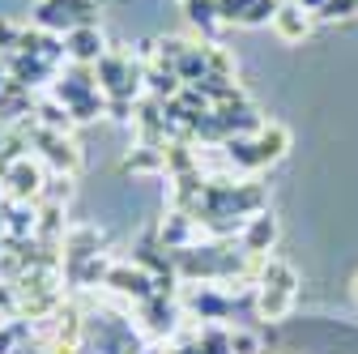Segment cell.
I'll list each match as a JSON object with an SVG mask.
<instances>
[{"label": "cell", "mask_w": 358, "mask_h": 354, "mask_svg": "<svg viewBox=\"0 0 358 354\" xmlns=\"http://www.w3.org/2000/svg\"><path fill=\"white\" fill-rule=\"evenodd\" d=\"M38 150H43V158H48V167L56 171V175H73L77 167H81V154H77V141L69 137V132H52V128H34V137H30Z\"/></svg>", "instance_id": "cell-1"}, {"label": "cell", "mask_w": 358, "mask_h": 354, "mask_svg": "<svg viewBox=\"0 0 358 354\" xmlns=\"http://www.w3.org/2000/svg\"><path fill=\"white\" fill-rule=\"evenodd\" d=\"M107 290H115L132 303H145V299H154V274H145L141 264H111Z\"/></svg>", "instance_id": "cell-2"}, {"label": "cell", "mask_w": 358, "mask_h": 354, "mask_svg": "<svg viewBox=\"0 0 358 354\" xmlns=\"http://www.w3.org/2000/svg\"><path fill=\"white\" fill-rule=\"evenodd\" d=\"M0 184H5V192L13 197V201H38L43 197V171L30 162V158H17L5 175H0Z\"/></svg>", "instance_id": "cell-3"}, {"label": "cell", "mask_w": 358, "mask_h": 354, "mask_svg": "<svg viewBox=\"0 0 358 354\" xmlns=\"http://www.w3.org/2000/svg\"><path fill=\"white\" fill-rule=\"evenodd\" d=\"M64 48H69V60L73 64H99L107 52H103V34L99 26H77L73 34H64Z\"/></svg>", "instance_id": "cell-4"}, {"label": "cell", "mask_w": 358, "mask_h": 354, "mask_svg": "<svg viewBox=\"0 0 358 354\" xmlns=\"http://www.w3.org/2000/svg\"><path fill=\"white\" fill-rule=\"evenodd\" d=\"M273 239H278V218L268 213V209L252 213V218H248V227H243V252L264 256L268 248H273Z\"/></svg>", "instance_id": "cell-5"}, {"label": "cell", "mask_w": 358, "mask_h": 354, "mask_svg": "<svg viewBox=\"0 0 358 354\" xmlns=\"http://www.w3.org/2000/svg\"><path fill=\"white\" fill-rule=\"evenodd\" d=\"M188 312L201 316V320H227V316H235V307H231V295L205 286V290H196V295L188 299Z\"/></svg>", "instance_id": "cell-6"}, {"label": "cell", "mask_w": 358, "mask_h": 354, "mask_svg": "<svg viewBox=\"0 0 358 354\" xmlns=\"http://www.w3.org/2000/svg\"><path fill=\"white\" fill-rule=\"evenodd\" d=\"M137 307H141L145 329H150L154 337H171V333H175V303H171V299L154 295V299H145V303H137Z\"/></svg>", "instance_id": "cell-7"}, {"label": "cell", "mask_w": 358, "mask_h": 354, "mask_svg": "<svg viewBox=\"0 0 358 354\" xmlns=\"http://www.w3.org/2000/svg\"><path fill=\"white\" fill-rule=\"evenodd\" d=\"M34 26L48 30V34H73L77 30V13H69L60 0H43L34 9Z\"/></svg>", "instance_id": "cell-8"}, {"label": "cell", "mask_w": 358, "mask_h": 354, "mask_svg": "<svg viewBox=\"0 0 358 354\" xmlns=\"http://www.w3.org/2000/svg\"><path fill=\"white\" fill-rule=\"evenodd\" d=\"M252 146H256V154H260V167H264V162H278V158L286 154V146H290V132H286L282 124H264L256 137H252Z\"/></svg>", "instance_id": "cell-9"}, {"label": "cell", "mask_w": 358, "mask_h": 354, "mask_svg": "<svg viewBox=\"0 0 358 354\" xmlns=\"http://www.w3.org/2000/svg\"><path fill=\"white\" fill-rule=\"evenodd\" d=\"M260 290H278V295H290L299 290V274L290 269L286 260H264V269H260Z\"/></svg>", "instance_id": "cell-10"}, {"label": "cell", "mask_w": 358, "mask_h": 354, "mask_svg": "<svg viewBox=\"0 0 358 354\" xmlns=\"http://www.w3.org/2000/svg\"><path fill=\"white\" fill-rule=\"evenodd\" d=\"M273 30H278L286 43H299V38H307L311 17H307V9H303V5H282V9H278V17H273Z\"/></svg>", "instance_id": "cell-11"}, {"label": "cell", "mask_w": 358, "mask_h": 354, "mask_svg": "<svg viewBox=\"0 0 358 354\" xmlns=\"http://www.w3.org/2000/svg\"><path fill=\"white\" fill-rule=\"evenodd\" d=\"M145 85H150V94H154L158 103L179 99V90H184V81H179V73H175L171 64H154V69H145Z\"/></svg>", "instance_id": "cell-12"}, {"label": "cell", "mask_w": 358, "mask_h": 354, "mask_svg": "<svg viewBox=\"0 0 358 354\" xmlns=\"http://www.w3.org/2000/svg\"><path fill=\"white\" fill-rule=\"evenodd\" d=\"M188 235H192V218H188V213H179V209H175L166 222L158 227V239H162V248H166V252L188 248Z\"/></svg>", "instance_id": "cell-13"}, {"label": "cell", "mask_w": 358, "mask_h": 354, "mask_svg": "<svg viewBox=\"0 0 358 354\" xmlns=\"http://www.w3.org/2000/svg\"><path fill=\"white\" fill-rule=\"evenodd\" d=\"M5 227H9V235H17V239L34 235V227H38V209H34V205H26V201L5 205Z\"/></svg>", "instance_id": "cell-14"}, {"label": "cell", "mask_w": 358, "mask_h": 354, "mask_svg": "<svg viewBox=\"0 0 358 354\" xmlns=\"http://www.w3.org/2000/svg\"><path fill=\"white\" fill-rule=\"evenodd\" d=\"M175 73H179V81H184V85H196V81L209 73V64H205V48H192V43H188V52L175 60Z\"/></svg>", "instance_id": "cell-15"}, {"label": "cell", "mask_w": 358, "mask_h": 354, "mask_svg": "<svg viewBox=\"0 0 358 354\" xmlns=\"http://www.w3.org/2000/svg\"><path fill=\"white\" fill-rule=\"evenodd\" d=\"M124 171H132V175H145V171H166V158H162V150H154V146H137L128 158H124Z\"/></svg>", "instance_id": "cell-16"}, {"label": "cell", "mask_w": 358, "mask_h": 354, "mask_svg": "<svg viewBox=\"0 0 358 354\" xmlns=\"http://www.w3.org/2000/svg\"><path fill=\"white\" fill-rule=\"evenodd\" d=\"M184 13H188V22L192 26H201L205 34H213L217 30V0H184Z\"/></svg>", "instance_id": "cell-17"}, {"label": "cell", "mask_w": 358, "mask_h": 354, "mask_svg": "<svg viewBox=\"0 0 358 354\" xmlns=\"http://www.w3.org/2000/svg\"><path fill=\"white\" fill-rule=\"evenodd\" d=\"M103 111H107V94H103V90H94V94H85L81 103H73V107H69L73 124H90V120H99Z\"/></svg>", "instance_id": "cell-18"}, {"label": "cell", "mask_w": 358, "mask_h": 354, "mask_svg": "<svg viewBox=\"0 0 358 354\" xmlns=\"http://www.w3.org/2000/svg\"><path fill=\"white\" fill-rule=\"evenodd\" d=\"M162 158H166V171H171V175H188V171H196V162H192V154H188L184 141H166V146H162Z\"/></svg>", "instance_id": "cell-19"}, {"label": "cell", "mask_w": 358, "mask_h": 354, "mask_svg": "<svg viewBox=\"0 0 358 354\" xmlns=\"http://www.w3.org/2000/svg\"><path fill=\"white\" fill-rule=\"evenodd\" d=\"M34 115L43 120V128H52V132H69V124H73V115H69V107L64 103H43V107H34Z\"/></svg>", "instance_id": "cell-20"}, {"label": "cell", "mask_w": 358, "mask_h": 354, "mask_svg": "<svg viewBox=\"0 0 358 354\" xmlns=\"http://www.w3.org/2000/svg\"><path fill=\"white\" fill-rule=\"evenodd\" d=\"M278 0H256V5L248 9V17H243V26H264V22H273L278 17Z\"/></svg>", "instance_id": "cell-21"}, {"label": "cell", "mask_w": 358, "mask_h": 354, "mask_svg": "<svg viewBox=\"0 0 358 354\" xmlns=\"http://www.w3.org/2000/svg\"><path fill=\"white\" fill-rule=\"evenodd\" d=\"M205 64H209V73H213V77H231V69H235V64H231V56L222 52L217 43H209V48H205Z\"/></svg>", "instance_id": "cell-22"}, {"label": "cell", "mask_w": 358, "mask_h": 354, "mask_svg": "<svg viewBox=\"0 0 358 354\" xmlns=\"http://www.w3.org/2000/svg\"><path fill=\"white\" fill-rule=\"evenodd\" d=\"M252 5H256V0H217V17L222 22H243Z\"/></svg>", "instance_id": "cell-23"}, {"label": "cell", "mask_w": 358, "mask_h": 354, "mask_svg": "<svg viewBox=\"0 0 358 354\" xmlns=\"http://www.w3.org/2000/svg\"><path fill=\"white\" fill-rule=\"evenodd\" d=\"M60 5H64L69 13H77V26H94V13H99L94 0H60Z\"/></svg>", "instance_id": "cell-24"}, {"label": "cell", "mask_w": 358, "mask_h": 354, "mask_svg": "<svg viewBox=\"0 0 358 354\" xmlns=\"http://www.w3.org/2000/svg\"><path fill=\"white\" fill-rule=\"evenodd\" d=\"M350 13H358V0H324V9H320L316 17L337 22V17H350Z\"/></svg>", "instance_id": "cell-25"}, {"label": "cell", "mask_w": 358, "mask_h": 354, "mask_svg": "<svg viewBox=\"0 0 358 354\" xmlns=\"http://www.w3.org/2000/svg\"><path fill=\"white\" fill-rule=\"evenodd\" d=\"M231 354H264L252 333H231Z\"/></svg>", "instance_id": "cell-26"}, {"label": "cell", "mask_w": 358, "mask_h": 354, "mask_svg": "<svg viewBox=\"0 0 358 354\" xmlns=\"http://www.w3.org/2000/svg\"><path fill=\"white\" fill-rule=\"evenodd\" d=\"M107 115H111V120H120V124H124V120H132V99H107Z\"/></svg>", "instance_id": "cell-27"}, {"label": "cell", "mask_w": 358, "mask_h": 354, "mask_svg": "<svg viewBox=\"0 0 358 354\" xmlns=\"http://www.w3.org/2000/svg\"><path fill=\"white\" fill-rule=\"evenodd\" d=\"M294 5H303L307 13H320V9H324V0H294Z\"/></svg>", "instance_id": "cell-28"}, {"label": "cell", "mask_w": 358, "mask_h": 354, "mask_svg": "<svg viewBox=\"0 0 358 354\" xmlns=\"http://www.w3.org/2000/svg\"><path fill=\"white\" fill-rule=\"evenodd\" d=\"M5 85H9V69H5V64H0V90H5Z\"/></svg>", "instance_id": "cell-29"}, {"label": "cell", "mask_w": 358, "mask_h": 354, "mask_svg": "<svg viewBox=\"0 0 358 354\" xmlns=\"http://www.w3.org/2000/svg\"><path fill=\"white\" fill-rule=\"evenodd\" d=\"M350 290H354V303H358V274H354V282H350Z\"/></svg>", "instance_id": "cell-30"}]
</instances>
